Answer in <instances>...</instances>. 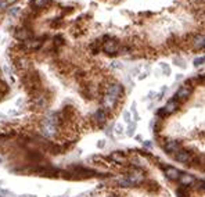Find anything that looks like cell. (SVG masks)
<instances>
[{"label": "cell", "mask_w": 205, "mask_h": 197, "mask_svg": "<svg viewBox=\"0 0 205 197\" xmlns=\"http://www.w3.org/2000/svg\"><path fill=\"white\" fill-rule=\"evenodd\" d=\"M165 174H166V176L169 179H172V181H176V179H179V176H180V172L177 171L176 168H173V167H168V168L165 169Z\"/></svg>", "instance_id": "5"}, {"label": "cell", "mask_w": 205, "mask_h": 197, "mask_svg": "<svg viewBox=\"0 0 205 197\" xmlns=\"http://www.w3.org/2000/svg\"><path fill=\"white\" fill-rule=\"evenodd\" d=\"M117 100H118V97L105 93L104 94V97H103V107L105 110H112L115 107V104H117Z\"/></svg>", "instance_id": "3"}, {"label": "cell", "mask_w": 205, "mask_h": 197, "mask_svg": "<svg viewBox=\"0 0 205 197\" xmlns=\"http://www.w3.org/2000/svg\"><path fill=\"white\" fill-rule=\"evenodd\" d=\"M135 129H136V125H135V124H130V125H129V132H127V135L132 136L133 132H135Z\"/></svg>", "instance_id": "16"}, {"label": "cell", "mask_w": 205, "mask_h": 197, "mask_svg": "<svg viewBox=\"0 0 205 197\" xmlns=\"http://www.w3.org/2000/svg\"><path fill=\"white\" fill-rule=\"evenodd\" d=\"M103 50L107 53V54H117V52L119 50V44L115 40L108 39L107 42L103 43Z\"/></svg>", "instance_id": "2"}, {"label": "cell", "mask_w": 205, "mask_h": 197, "mask_svg": "<svg viewBox=\"0 0 205 197\" xmlns=\"http://www.w3.org/2000/svg\"><path fill=\"white\" fill-rule=\"evenodd\" d=\"M117 133H118V135H119V133H122V128H121L119 125L117 126Z\"/></svg>", "instance_id": "22"}, {"label": "cell", "mask_w": 205, "mask_h": 197, "mask_svg": "<svg viewBox=\"0 0 205 197\" xmlns=\"http://www.w3.org/2000/svg\"><path fill=\"white\" fill-rule=\"evenodd\" d=\"M6 3H7V6H10V4H13V3H16L17 0H4Z\"/></svg>", "instance_id": "21"}, {"label": "cell", "mask_w": 205, "mask_h": 197, "mask_svg": "<svg viewBox=\"0 0 205 197\" xmlns=\"http://www.w3.org/2000/svg\"><path fill=\"white\" fill-rule=\"evenodd\" d=\"M94 117H96V119H97V121H99V122H101V124H103V122H104V121H105V118H107V114H105V110H103V108H100V110H99V111H97V112H96V115H94Z\"/></svg>", "instance_id": "13"}, {"label": "cell", "mask_w": 205, "mask_h": 197, "mask_svg": "<svg viewBox=\"0 0 205 197\" xmlns=\"http://www.w3.org/2000/svg\"><path fill=\"white\" fill-rule=\"evenodd\" d=\"M99 147H104V142H99Z\"/></svg>", "instance_id": "23"}, {"label": "cell", "mask_w": 205, "mask_h": 197, "mask_svg": "<svg viewBox=\"0 0 205 197\" xmlns=\"http://www.w3.org/2000/svg\"><path fill=\"white\" fill-rule=\"evenodd\" d=\"M179 181L182 185H190L194 182V178L191 176V175H180L179 176Z\"/></svg>", "instance_id": "12"}, {"label": "cell", "mask_w": 205, "mask_h": 197, "mask_svg": "<svg viewBox=\"0 0 205 197\" xmlns=\"http://www.w3.org/2000/svg\"><path fill=\"white\" fill-rule=\"evenodd\" d=\"M107 93L112 94V96H115V97H119L121 94L123 93V89L121 85H111V86H108V89H107Z\"/></svg>", "instance_id": "4"}, {"label": "cell", "mask_w": 205, "mask_h": 197, "mask_svg": "<svg viewBox=\"0 0 205 197\" xmlns=\"http://www.w3.org/2000/svg\"><path fill=\"white\" fill-rule=\"evenodd\" d=\"M123 118H125V122H127V124H130V114L127 111L123 112Z\"/></svg>", "instance_id": "17"}, {"label": "cell", "mask_w": 205, "mask_h": 197, "mask_svg": "<svg viewBox=\"0 0 205 197\" xmlns=\"http://www.w3.org/2000/svg\"><path fill=\"white\" fill-rule=\"evenodd\" d=\"M177 149H179V144H177V142H168L165 146V150L166 151H171V153H175V151H177Z\"/></svg>", "instance_id": "11"}, {"label": "cell", "mask_w": 205, "mask_h": 197, "mask_svg": "<svg viewBox=\"0 0 205 197\" xmlns=\"http://www.w3.org/2000/svg\"><path fill=\"white\" fill-rule=\"evenodd\" d=\"M175 158H176L179 163H189V161H190V154H189V151H185V150L176 151V156H175Z\"/></svg>", "instance_id": "6"}, {"label": "cell", "mask_w": 205, "mask_h": 197, "mask_svg": "<svg viewBox=\"0 0 205 197\" xmlns=\"http://www.w3.org/2000/svg\"><path fill=\"white\" fill-rule=\"evenodd\" d=\"M176 108H177L176 100H171V101H169V103L164 107V111H165V114H172V112H173Z\"/></svg>", "instance_id": "7"}, {"label": "cell", "mask_w": 205, "mask_h": 197, "mask_svg": "<svg viewBox=\"0 0 205 197\" xmlns=\"http://www.w3.org/2000/svg\"><path fill=\"white\" fill-rule=\"evenodd\" d=\"M111 160L114 161V163H118V164H122L126 161V158H125L122 154L119 153V151H115V153H112L111 154Z\"/></svg>", "instance_id": "9"}, {"label": "cell", "mask_w": 205, "mask_h": 197, "mask_svg": "<svg viewBox=\"0 0 205 197\" xmlns=\"http://www.w3.org/2000/svg\"><path fill=\"white\" fill-rule=\"evenodd\" d=\"M189 94H190V89L189 88H186V86H182V88L177 90V93H176V97L177 98H186V97H189Z\"/></svg>", "instance_id": "8"}, {"label": "cell", "mask_w": 205, "mask_h": 197, "mask_svg": "<svg viewBox=\"0 0 205 197\" xmlns=\"http://www.w3.org/2000/svg\"><path fill=\"white\" fill-rule=\"evenodd\" d=\"M194 46H195V49H203L204 47V36L203 35H197V36L194 38Z\"/></svg>", "instance_id": "10"}, {"label": "cell", "mask_w": 205, "mask_h": 197, "mask_svg": "<svg viewBox=\"0 0 205 197\" xmlns=\"http://www.w3.org/2000/svg\"><path fill=\"white\" fill-rule=\"evenodd\" d=\"M177 196H179V197H186V195H185V192H183V190H182V189H179V190H177Z\"/></svg>", "instance_id": "20"}, {"label": "cell", "mask_w": 205, "mask_h": 197, "mask_svg": "<svg viewBox=\"0 0 205 197\" xmlns=\"http://www.w3.org/2000/svg\"><path fill=\"white\" fill-rule=\"evenodd\" d=\"M203 62H204V57L197 58V60H195V61H194V65H195V67H198V65H201V64H203Z\"/></svg>", "instance_id": "18"}, {"label": "cell", "mask_w": 205, "mask_h": 197, "mask_svg": "<svg viewBox=\"0 0 205 197\" xmlns=\"http://www.w3.org/2000/svg\"><path fill=\"white\" fill-rule=\"evenodd\" d=\"M119 185L122 187H132V186H135V185L132 183V182L129 181V179H121L119 181Z\"/></svg>", "instance_id": "15"}, {"label": "cell", "mask_w": 205, "mask_h": 197, "mask_svg": "<svg viewBox=\"0 0 205 197\" xmlns=\"http://www.w3.org/2000/svg\"><path fill=\"white\" fill-rule=\"evenodd\" d=\"M47 3H49V0H33V6L35 7H38V8L44 7Z\"/></svg>", "instance_id": "14"}, {"label": "cell", "mask_w": 205, "mask_h": 197, "mask_svg": "<svg viewBox=\"0 0 205 197\" xmlns=\"http://www.w3.org/2000/svg\"><path fill=\"white\" fill-rule=\"evenodd\" d=\"M162 70H164V72L166 74V75H168V74L171 72V68H169V67H168V65H166V64H162Z\"/></svg>", "instance_id": "19"}, {"label": "cell", "mask_w": 205, "mask_h": 197, "mask_svg": "<svg viewBox=\"0 0 205 197\" xmlns=\"http://www.w3.org/2000/svg\"><path fill=\"white\" fill-rule=\"evenodd\" d=\"M42 129H43V133L46 136H53L56 133V121L53 118H46L43 121V126H42Z\"/></svg>", "instance_id": "1"}]
</instances>
